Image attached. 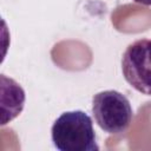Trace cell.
Returning a JSON list of instances; mask_svg holds the SVG:
<instances>
[{"label":"cell","mask_w":151,"mask_h":151,"mask_svg":"<svg viewBox=\"0 0 151 151\" xmlns=\"http://www.w3.org/2000/svg\"><path fill=\"white\" fill-rule=\"evenodd\" d=\"M51 138L60 151H98L91 117L84 111L63 112L51 127Z\"/></svg>","instance_id":"obj_1"},{"label":"cell","mask_w":151,"mask_h":151,"mask_svg":"<svg viewBox=\"0 0 151 151\" xmlns=\"http://www.w3.org/2000/svg\"><path fill=\"white\" fill-rule=\"evenodd\" d=\"M92 113L98 126L110 134L125 132L133 119L130 100L116 90L96 93L92 98Z\"/></svg>","instance_id":"obj_2"},{"label":"cell","mask_w":151,"mask_h":151,"mask_svg":"<svg viewBox=\"0 0 151 151\" xmlns=\"http://www.w3.org/2000/svg\"><path fill=\"white\" fill-rule=\"evenodd\" d=\"M122 72L131 87L151 96V39H139L126 47L122 58Z\"/></svg>","instance_id":"obj_3"},{"label":"cell","mask_w":151,"mask_h":151,"mask_svg":"<svg viewBox=\"0 0 151 151\" xmlns=\"http://www.w3.org/2000/svg\"><path fill=\"white\" fill-rule=\"evenodd\" d=\"M1 92H2V119L1 125H6L8 122L17 118L25 105V91L12 78L1 74Z\"/></svg>","instance_id":"obj_4"},{"label":"cell","mask_w":151,"mask_h":151,"mask_svg":"<svg viewBox=\"0 0 151 151\" xmlns=\"http://www.w3.org/2000/svg\"><path fill=\"white\" fill-rule=\"evenodd\" d=\"M134 2L137 4H140V5H145V6H151V0H133Z\"/></svg>","instance_id":"obj_5"}]
</instances>
